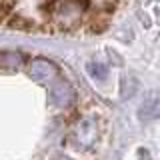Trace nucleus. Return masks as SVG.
<instances>
[{
  "label": "nucleus",
  "instance_id": "obj_5",
  "mask_svg": "<svg viewBox=\"0 0 160 160\" xmlns=\"http://www.w3.org/2000/svg\"><path fill=\"white\" fill-rule=\"evenodd\" d=\"M60 160H68V158H60Z\"/></svg>",
  "mask_w": 160,
  "mask_h": 160
},
{
  "label": "nucleus",
  "instance_id": "obj_3",
  "mask_svg": "<svg viewBox=\"0 0 160 160\" xmlns=\"http://www.w3.org/2000/svg\"><path fill=\"white\" fill-rule=\"evenodd\" d=\"M52 100L58 104V106H68V104H72L74 100V90L70 88L68 82H64V80H56V82L52 84Z\"/></svg>",
  "mask_w": 160,
  "mask_h": 160
},
{
  "label": "nucleus",
  "instance_id": "obj_1",
  "mask_svg": "<svg viewBox=\"0 0 160 160\" xmlns=\"http://www.w3.org/2000/svg\"><path fill=\"white\" fill-rule=\"evenodd\" d=\"M28 74L34 80L44 82V84H54L60 76L58 66L54 62H50V60H46V58H34L32 62L28 64Z\"/></svg>",
  "mask_w": 160,
  "mask_h": 160
},
{
  "label": "nucleus",
  "instance_id": "obj_2",
  "mask_svg": "<svg viewBox=\"0 0 160 160\" xmlns=\"http://www.w3.org/2000/svg\"><path fill=\"white\" fill-rule=\"evenodd\" d=\"M84 8H86L84 0H56L52 4L54 14L58 18H66V20H74L76 16H80Z\"/></svg>",
  "mask_w": 160,
  "mask_h": 160
},
{
  "label": "nucleus",
  "instance_id": "obj_4",
  "mask_svg": "<svg viewBox=\"0 0 160 160\" xmlns=\"http://www.w3.org/2000/svg\"><path fill=\"white\" fill-rule=\"evenodd\" d=\"M24 64V56L20 52L4 50L0 52V70H16Z\"/></svg>",
  "mask_w": 160,
  "mask_h": 160
}]
</instances>
